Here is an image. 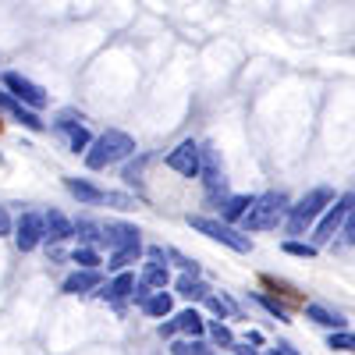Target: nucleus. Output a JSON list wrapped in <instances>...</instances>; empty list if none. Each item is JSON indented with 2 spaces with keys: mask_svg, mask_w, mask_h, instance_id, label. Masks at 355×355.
<instances>
[{
  "mask_svg": "<svg viewBox=\"0 0 355 355\" xmlns=\"http://www.w3.org/2000/svg\"><path fill=\"white\" fill-rule=\"evenodd\" d=\"M338 196H334V189H327V185H316V189H309L299 202L288 210V220H284V227H288V234H306L320 217H323V210L334 202Z\"/></svg>",
  "mask_w": 355,
  "mask_h": 355,
  "instance_id": "obj_1",
  "label": "nucleus"
},
{
  "mask_svg": "<svg viewBox=\"0 0 355 355\" xmlns=\"http://www.w3.org/2000/svg\"><path fill=\"white\" fill-rule=\"evenodd\" d=\"M256 202V196H227L224 206H220V217L224 220H242L249 214V206Z\"/></svg>",
  "mask_w": 355,
  "mask_h": 355,
  "instance_id": "obj_20",
  "label": "nucleus"
},
{
  "mask_svg": "<svg viewBox=\"0 0 355 355\" xmlns=\"http://www.w3.org/2000/svg\"><path fill=\"white\" fill-rule=\"evenodd\" d=\"M171 171H178L182 178H199L202 174V150L192 142V139H185V142H178L174 150L167 153V160H164Z\"/></svg>",
  "mask_w": 355,
  "mask_h": 355,
  "instance_id": "obj_6",
  "label": "nucleus"
},
{
  "mask_svg": "<svg viewBox=\"0 0 355 355\" xmlns=\"http://www.w3.org/2000/svg\"><path fill=\"white\" fill-rule=\"evenodd\" d=\"M284 217V196L281 192H266L256 196V202L249 206V214L242 217V231H270L277 227Z\"/></svg>",
  "mask_w": 355,
  "mask_h": 355,
  "instance_id": "obj_3",
  "label": "nucleus"
},
{
  "mask_svg": "<svg viewBox=\"0 0 355 355\" xmlns=\"http://www.w3.org/2000/svg\"><path fill=\"white\" fill-rule=\"evenodd\" d=\"M0 110H8L11 117H18V121L25 125V128H33V132H43V121L33 114V107L28 103H21L15 93H0Z\"/></svg>",
  "mask_w": 355,
  "mask_h": 355,
  "instance_id": "obj_11",
  "label": "nucleus"
},
{
  "mask_svg": "<svg viewBox=\"0 0 355 355\" xmlns=\"http://www.w3.org/2000/svg\"><path fill=\"white\" fill-rule=\"evenodd\" d=\"M142 313H146V316H167V313H171V295L160 288L157 295H150V299L142 302Z\"/></svg>",
  "mask_w": 355,
  "mask_h": 355,
  "instance_id": "obj_23",
  "label": "nucleus"
},
{
  "mask_svg": "<svg viewBox=\"0 0 355 355\" xmlns=\"http://www.w3.org/2000/svg\"><path fill=\"white\" fill-rule=\"evenodd\" d=\"M139 256H142V242H139V245H125V249H114L107 266H110V270H125V266L135 263Z\"/></svg>",
  "mask_w": 355,
  "mask_h": 355,
  "instance_id": "obj_22",
  "label": "nucleus"
},
{
  "mask_svg": "<svg viewBox=\"0 0 355 355\" xmlns=\"http://www.w3.org/2000/svg\"><path fill=\"white\" fill-rule=\"evenodd\" d=\"M281 249H284L288 256H299V259H313V256H316V245H309V242H295V239L284 242Z\"/></svg>",
  "mask_w": 355,
  "mask_h": 355,
  "instance_id": "obj_30",
  "label": "nucleus"
},
{
  "mask_svg": "<svg viewBox=\"0 0 355 355\" xmlns=\"http://www.w3.org/2000/svg\"><path fill=\"white\" fill-rule=\"evenodd\" d=\"M43 239H46V217H40V214H21V220H18V227H15V245H18L21 252H33Z\"/></svg>",
  "mask_w": 355,
  "mask_h": 355,
  "instance_id": "obj_7",
  "label": "nucleus"
},
{
  "mask_svg": "<svg viewBox=\"0 0 355 355\" xmlns=\"http://www.w3.org/2000/svg\"><path fill=\"white\" fill-rule=\"evenodd\" d=\"M100 281H103V274L96 270H89V266H82V270H75L68 281H64V295H85V291H93V288H100Z\"/></svg>",
  "mask_w": 355,
  "mask_h": 355,
  "instance_id": "obj_14",
  "label": "nucleus"
},
{
  "mask_svg": "<svg viewBox=\"0 0 355 355\" xmlns=\"http://www.w3.org/2000/svg\"><path fill=\"white\" fill-rule=\"evenodd\" d=\"M100 295H103L107 302H121V299H128V295H135V274L121 270V274H117V277L100 291Z\"/></svg>",
  "mask_w": 355,
  "mask_h": 355,
  "instance_id": "obj_18",
  "label": "nucleus"
},
{
  "mask_svg": "<svg viewBox=\"0 0 355 355\" xmlns=\"http://www.w3.org/2000/svg\"><path fill=\"white\" fill-rule=\"evenodd\" d=\"M174 331H185V334H192V338H202L206 320H202L196 309H185V313H178L171 323H164V327H160V338H171Z\"/></svg>",
  "mask_w": 355,
  "mask_h": 355,
  "instance_id": "obj_10",
  "label": "nucleus"
},
{
  "mask_svg": "<svg viewBox=\"0 0 355 355\" xmlns=\"http://www.w3.org/2000/svg\"><path fill=\"white\" fill-rule=\"evenodd\" d=\"M277 348H281L284 355H299V352H295V345H291V341H277Z\"/></svg>",
  "mask_w": 355,
  "mask_h": 355,
  "instance_id": "obj_34",
  "label": "nucleus"
},
{
  "mask_svg": "<svg viewBox=\"0 0 355 355\" xmlns=\"http://www.w3.org/2000/svg\"><path fill=\"white\" fill-rule=\"evenodd\" d=\"M43 217H46V242H64V239H71V234H75V224L61 210H50Z\"/></svg>",
  "mask_w": 355,
  "mask_h": 355,
  "instance_id": "obj_17",
  "label": "nucleus"
},
{
  "mask_svg": "<svg viewBox=\"0 0 355 355\" xmlns=\"http://www.w3.org/2000/svg\"><path fill=\"white\" fill-rule=\"evenodd\" d=\"M348 210H352V196H338L327 210H323V217L316 220V227H313V239H316V245H327L334 234L345 227V220H348Z\"/></svg>",
  "mask_w": 355,
  "mask_h": 355,
  "instance_id": "obj_5",
  "label": "nucleus"
},
{
  "mask_svg": "<svg viewBox=\"0 0 355 355\" xmlns=\"http://www.w3.org/2000/svg\"><path fill=\"white\" fill-rule=\"evenodd\" d=\"M341 234H345V242H348V245H355V196H352V210H348V220H345Z\"/></svg>",
  "mask_w": 355,
  "mask_h": 355,
  "instance_id": "obj_32",
  "label": "nucleus"
},
{
  "mask_svg": "<svg viewBox=\"0 0 355 355\" xmlns=\"http://www.w3.org/2000/svg\"><path fill=\"white\" fill-rule=\"evenodd\" d=\"M71 263H78V266H89V270H93V266H100V252H96L93 245H78V249L71 252Z\"/></svg>",
  "mask_w": 355,
  "mask_h": 355,
  "instance_id": "obj_27",
  "label": "nucleus"
},
{
  "mask_svg": "<svg viewBox=\"0 0 355 355\" xmlns=\"http://www.w3.org/2000/svg\"><path fill=\"white\" fill-rule=\"evenodd\" d=\"M178 295H185V299L199 302V299H206V295H210V288L199 281V274H185V277H178Z\"/></svg>",
  "mask_w": 355,
  "mask_h": 355,
  "instance_id": "obj_21",
  "label": "nucleus"
},
{
  "mask_svg": "<svg viewBox=\"0 0 355 355\" xmlns=\"http://www.w3.org/2000/svg\"><path fill=\"white\" fill-rule=\"evenodd\" d=\"M64 185H68V192L78 202H107V192L96 189V185H89V182H82V178H64Z\"/></svg>",
  "mask_w": 355,
  "mask_h": 355,
  "instance_id": "obj_19",
  "label": "nucleus"
},
{
  "mask_svg": "<svg viewBox=\"0 0 355 355\" xmlns=\"http://www.w3.org/2000/svg\"><path fill=\"white\" fill-rule=\"evenodd\" d=\"M210 334H214V341H217V345H224V348H234V334L224 327L220 320H214V323H210Z\"/></svg>",
  "mask_w": 355,
  "mask_h": 355,
  "instance_id": "obj_31",
  "label": "nucleus"
},
{
  "mask_svg": "<svg viewBox=\"0 0 355 355\" xmlns=\"http://www.w3.org/2000/svg\"><path fill=\"white\" fill-rule=\"evenodd\" d=\"M11 231V220H8V214H4V206H0V234H8Z\"/></svg>",
  "mask_w": 355,
  "mask_h": 355,
  "instance_id": "obj_33",
  "label": "nucleus"
},
{
  "mask_svg": "<svg viewBox=\"0 0 355 355\" xmlns=\"http://www.w3.org/2000/svg\"><path fill=\"white\" fill-rule=\"evenodd\" d=\"M189 227H196L199 234H206V239H214V242H220V245H227L234 252H252V242L245 239L242 231H234V227H227V224H220L214 217H189Z\"/></svg>",
  "mask_w": 355,
  "mask_h": 355,
  "instance_id": "obj_4",
  "label": "nucleus"
},
{
  "mask_svg": "<svg viewBox=\"0 0 355 355\" xmlns=\"http://www.w3.org/2000/svg\"><path fill=\"white\" fill-rule=\"evenodd\" d=\"M53 132H61V135L68 139L71 153H85L89 146H93V139H89V132H85V125H82V117H75V114H61V117H57Z\"/></svg>",
  "mask_w": 355,
  "mask_h": 355,
  "instance_id": "obj_9",
  "label": "nucleus"
},
{
  "mask_svg": "<svg viewBox=\"0 0 355 355\" xmlns=\"http://www.w3.org/2000/svg\"><path fill=\"white\" fill-rule=\"evenodd\" d=\"M266 355H284V352H281V348H277V345H274V348H270V352H266Z\"/></svg>",
  "mask_w": 355,
  "mask_h": 355,
  "instance_id": "obj_36",
  "label": "nucleus"
},
{
  "mask_svg": "<svg viewBox=\"0 0 355 355\" xmlns=\"http://www.w3.org/2000/svg\"><path fill=\"white\" fill-rule=\"evenodd\" d=\"M206 306H210L217 316H234V313H239V309H234V302L224 299V295H206Z\"/></svg>",
  "mask_w": 355,
  "mask_h": 355,
  "instance_id": "obj_28",
  "label": "nucleus"
},
{
  "mask_svg": "<svg viewBox=\"0 0 355 355\" xmlns=\"http://www.w3.org/2000/svg\"><path fill=\"white\" fill-rule=\"evenodd\" d=\"M103 242L110 249H125V245H139V231L132 224H107L103 227Z\"/></svg>",
  "mask_w": 355,
  "mask_h": 355,
  "instance_id": "obj_15",
  "label": "nucleus"
},
{
  "mask_svg": "<svg viewBox=\"0 0 355 355\" xmlns=\"http://www.w3.org/2000/svg\"><path fill=\"white\" fill-rule=\"evenodd\" d=\"M234 355H256V348H249V345H234Z\"/></svg>",
  "mask_w": 355,
  "mask_h": 355,
  "instance_id": "obj_35",
  "label": "nucleus"
},
{
  "mask_svg": "<svg viewBox=\"0 0 355 355\" xmlns=\"http://www.w3.org/2000/svg\"><path fill=\"white\" fill-rule=\"evenodd\" d=\"M171 274H167V263H164V249H150V263L142 270V284L150 288H167Z\"/></svg>",
  "mask_w": 355,
  "mask_h": 355,
  "instance_id": "obj_13",
  "label": "nucleus"
},
{
  "mask_svg": "<svg viewBox=\"0 0 355 355\" xmlns=\"http://www.w3.org/2000/svg\"><path fill=\"white\" fill-rule=\"evenodd\" d=\"M4 85H8V93H15L21 103H28L33 110H40V107H46V89L43 85H36V82H28L25 75H18V71H11V75H4Z\"/></svg>",
  "mask_w": 355,
  "mask_h": 355,
  "instance_id": "obj_8",
  "label": "nucleus"
},
{
  "mask_svg": "<svg viewBox=\"0 0 355 355\" xmlns=\"http://www.w3.org/2000/svg\"><path fill=\"white\" fill-rule=\"evenodd\" d=\"M327 348H334V352H352V355H355V334H352V331H331Z\"/></svg>",
  "mask_w": 355,
  "mask_h": 355,
  "instance_id": "obj_26",
  "label": "nucleus"
},
{
  "mask_svg": "<svg viewBox=\"0 0 355 355\" xmlns=\"http://www.w3.org/2000/svg\"><path fill=\"white\" fill-rule=\"evenodd\" d=\"M202 182H206V192H210V196L224 192V171H220V157H217V150H210V146L202 150Z\"/></svg>",
  "mask_w": 355,
  "mask_h": 355,
  "instance_id": "obj_12",
  "label": "nucleus"
},
{
  "mask_svg": "<svg viewBox=\"0 0 355 355\" xmlns=\"http://www.w3.org/2000/svg\"><path fill=\"white\" fill-rule=\"evenodd\" d=\"M75 234H82L85 242H103V227L93 224V220H78L75 224Z\"/></svg>",
  "mask_w": 355,
  "mask_h": 355,
  "instance_id": "obj_29",
  "label": "nucleus"
},
{
  "mask_svg": "<svg viewBox=\"0 0 355 355\" xmlns=\"http://www.w3.org/2000/svg\"><path fill=\"white\" fill-rule=\"evenodd\" d=\"M171 352H174V355H210V345L199 341V338H192V341H174Z\"/></svg>",
  "mask_w": 355,
  "mask_h": 355,
  "instance_id": "obj_25",
  "label": "nucleus"
},
{
  "mask_svg": "<svg viewBox=\"0 0 355 355\" xmlns=\"http://www.w3.org/2000/svg\"><path fill=\"white\" fill-rule=\"evenodd\" d=\"M252 302H259V306H263L266 313H270L274 320H281V323H291V313H288V309H284L277 299H270V295H259V291H256V295H252Z\"/></svg>",
  "mask_w": 355,
  "mask_h": 355,
  "instance_id": "obj_24",
  "label": "nucleus"
},
{
  "mask_svg": "<svg viewBox=\"0 0 355 355\" xmlns=\"http://www.w3.org/2000/svg\"><path fill=\"white\" fill-rule=\"evenodd\" d=\"M306 316L313 323H320V327H331V331H345V316L338 309H327L323 302H309L306 306Z\"/></svg>",
  "mask_w": 355,
  "mask_h": 355,
  "instance_id": "obj_16",
  "label": "nucleus"
},
{
  "mask_svg": "<svg viewBox=\"0 0 355 355\" xmlns=\"http://www.w3.org/2000/svg\"><path fill=\"white\" fill-rule=\"evenodd\" d=\"M132 153H135V139H132L128 132L107 128V132L85 150V164L93 167V171H103V167H110V164H117V160L132 157Z\"/></svg>",
  "mask_w": 355,
  "mask_h": 355,
  "instance_id": "obj_2",
  "label": "nucleus"
}]
</instances>
